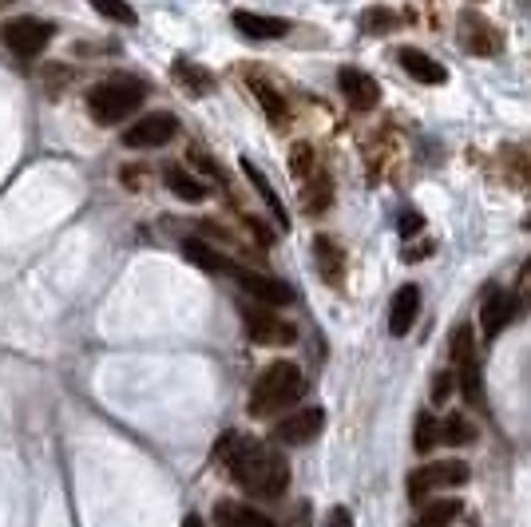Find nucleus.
I'll return each mask as SVG.
<instances>
[{
	"label": "nucleus",
	"mask_w": 531,
	"mask_h": 527,
	"mask_svg": "<svg viewBox=\"0 0 531 527\" xmlns=\"http://www.w3.org/2000/svg\"><path fill=\"white\" fill-rule=\"evenodd\" d=\"M413 444H417L421 456H428V452L440 444V421H436L432 413H421V417H417V436H413Z\"/></svg>",
	"instance_id": "nucleus-28"
},
{
	"label": "nucleus",
	"mask_w": 531,
	"mask_h": 527,
	"mask_svg": "<svg viewBox=\"0 0 531 527\" xmlns=\"http://www.w3.org/2000/svg\"><path fill=\"white\" fill-rule=\"evenodd\" d=\"M175 76L183 80V88H187L191 96H207V92L214 88L211 72H207V68H195L191 60H179V64H175Z\"/></svg>",
	"instance_id": "nucleus-26"
},
{
	"label": "nucleus",
	"mask_w": 531,
	"mask_h": 527,
	"mask_svg": "<svg viewBox=\"0 0 531 527\" xmlns=\"http://www.w3.org/2000/svg\"><path fill=\"white\" fill-rule=\"evenodd\" d=\"M234 28L250 40H278L290 32V20L282 16H258V12H234Z\"/></svg>",
	"instance_id": "nucleus-16"
},
{
	"label": "nucleus",
	"mask_w": 531,
	"mask_h": 527,
	"mask_svg": "<svg viewBox=\"0 0 531 527\" xmlns=\"http://www.w3.org/2000/svg\"><path fill=\"white\" fill-rule=\"evenodd\" d=\"M524 230H531V218H524Z\"/></svg>",
	"instance_id": "nucleus-37"
},
{
	"label": "nucleus",
	"mask_w": 531,
	"mask_h": 527,
	"mask_svg": "<svg viewBox=\"0 0 531 527\" xmlns=\"http://www.w3.org/2000/svg\"><path fill=\"white\" fill-rule=\"evenodd\" d=\"M325 527H353V516H349V508H329V516H325Z\"/></svg>",
	"instance_id": "nucleus-34"
},
{
	"label": "nucleus",
	"mask_w": 531,
	"mask_h": 527,
	"mask_svg": "<svg viewBox=\"0 0 531 527\" xmlns=\"http://www.w3.org/2000/svg\"><path fill=\"white\" fill-rule=\"evenodd\" d=\"M163 183H167V191H171L175 199H183V203H203V199H207V183L195 179L187 167H167V171H163Z\"/></svg>",
	"instance_id": "nucleus-18"
},
{
	"label": "nucleus",
	"mask_w": 531,
	"mask_h": 527,
	"mask_svg": "<svg viewBox=\"0 0 531 527\" xmlns=\"http://www.w3.org/2000/svg\"><path fill=\"white\" fill-rule=\"evenodd\" d=\"M337 88H341L345 104L353 107V111H373V107L381 104L377 80H373L369 72H361V68H341V72H337Z\"/></svg>",
	"instance_id": "nucleus-10"
},
{
	"label": "nucleus",
	"mask_w": 531,
	"mask_h": 527,
	"mask_svg": "<svg viewBox=\"0 0 531 527\" xmlns=\"http://www.w3.org/2000/svg\"><path fill=\"white\" fill-rule=\"evenodd\" d=\"M183 254H187L195 266H203L207 274H234V262H230L226 254H218L214 246L199 242V238H187V242H183Z\"/></svg>",
	"instance_id": "nucleus-20"
},
{
	"label": "nucleus",
	"mask_w": 531,
	"mask_h": 527,
	"mask_svg": "<svg viewBox=\"0 0 531 527\" xmlns=\"http://www.w3.org/2000/svg\"><path fill=\"white\" fill-rule=\"evenodd\" d=\"M452 385H456L452 373H436V381H432V405H444L448 393H452Z\"/></svg>",
	"instance_id": "nucleus-32"
},
{
	"label": "nucleus",
	"mask_w": 531,
	"mask_h": 527,
	"mask_svg": "<svg viewBox=\"0 0 531 527\" xmlns=\"http://www.w3.org/2000/svg\"><path fill=\"white\" fill-rule=\"evenodd\" d=\"M321 428H325V413L321 409H298L294 417H286V421L274 428V436L282 444H310V440L321 436Z\"/></svg>",
	"instance_id": "nucleus-12"
},
{
	"label": "nucleus",
	"mask_w": 531,
	"mask_h": 527,
	"mask_svg": "<svg viewBox=\"0 0 531 527\" xmlns=\"http://www.w3.org/2000/svg\"><path fill=\"white\" fill-rule=\"evenodd\" d=\"M314 262H318V274L329 282V286H341L345 254H341V246H337L329 234H318V238H314Z\"/></svg>",
	"instance_id": "nucleus-17"
},
{
	"label": "nucleus",
	"mask_w": 531,
	"mask_h": 527,
	"mask_svg": "<svg viewBox=\"0 0 531 527\" xmlns=\"http://www.w3.org/2000/svg\"><path fill=\"white\" fill-rule=\"evenodd\" d=\"M214 524L218 527H278L266 512L242 504V500H218L214 504Z\"/></svg>",
	"instance_id": "nucleus-15"
},
{
	"label": "nucleus",
	"mask_w": 531,
	"mask_h": 527,
	"mask_svg": "<svg viewBox=\"0 0 531 527\" xmlns=\"http://www.w3.org/2000/svg\"><path fill=\"white\" fill-rule=\"evenodd\" d=\"M302 393H306L302 369L294 361H274L262 369V377L250 389V417H274L294 401H302Z\"/></svg>",
	"instance_id": "nucleus-2"
},
{
	"label": "nucleus",
	"mask_w": 531,
	"mask_h": 527,
	"mask_svg": "<svg viewBox=\"0 0 531 527\" xmlns=\"http://www.w3.org/2000/svg\"><path fill=\"white\" fill-rule=\"evenodd\" d=\"M440 440L452 444V448H464V444H476V424L468 421L464 413H452L440 421Z\"/></svg>",
	"instance_id": "nucleus-24"
},
{
	"label": "nucleus",
	"mask_w": 531,
	"mask_h": 527,
	"mask_svg": "<svg viewBox=\"0 0 531 527\" xmlns=\"http://www.w3.org/2000/svg\"><path fill=\"white\" fill-rule=\"evenodd\" d=\"M468 357H476L472 329H468V325H456V329H452V361L460 365V361H468Z\"/></svg>",
	"instance_id": "nucleus-30"
},
{
	"label": "nucleus",
	"mask_w": 531,
	"mask_h": 527,
	"mask_svg": "<svg viewBox=\"0 0 531 527\" xmlns=\"http://www.w3.org/2000/svg\"><path fill=\"white\" fill-rule=\"evenodd\" d=\"M417 314H421V290L409 282L393 294V310H389V333L393 337H405L413 325H417Z\"/></svg>",
	"instance_id": "nucleus-13"
},
{
	"label": "nucleus",
	"mask_w": 531,
	"mask_h": 527,
	"mask_svg": "<svg viewBox=\"0 0 531 527\" xmlns=\"http://www.w3.org/2000/svg\"><path fill=\"white\" fill-rule=\"evenodd\" d=\"M468 484V464L460 460H440V464H425L409 476V500L413 504H425L428 496L436 492H448V488H460Z\"/></svg>",
	"instance_id": "nucleus-4"
},
{
	"label": "nucleus",
	"mask_w": 531,
	"mask_h": 527,
	"mask_svg": "<svg viewBox=\"0 0 531 527\" xmlns=\"http://www.w3.org/2000/svg\"><path fill=\"white\" fill-rule=\"evenodd\" d=\"M100 16H107V20H115V24H123V28H131L139 16H135V8L127 4V0H88Z\"/></svg>",
	"instance_id": "nucleus-27"
},
{
	"label": "nucleus",
	"mask_w": 531,
	"mask_h": 527,
	"mask_svg": "<svg viewBox=\"0 0 531 527\" xmlns=\"http://www.w3.org/2000/svg\"><path fill=\"white\" fill-rule=\"evenodd\" d=\"M222 460H226V472L250 492V496H282L290 488V464L282 452H274L270 444L262 440H250V436H226L222 444Z\"/></svg>",
	"instance_id": "nucleus-1"
},
{
	"label": "nucleus",
	"mask_w": 531,
	"mask_h": 527,
	"mask_svg": "<svg viewBox=\"0 0 531 527\" xmlns=\"http://www.w3.org/2000/svg\"><path fill=\"white\" fill-rule=\"evenodd\" d=\"M143 100H147V84L143 80H135V76H107V80H100L88 92V115L100 127H115L127 115H135L143 107Z\"/></svg>",
	"instance_id": "nucleus-3"
},
{
	"label": "nucleus",
	"mask_w": 531,
	"mask_h": 527,
	"mask_svg": "<svg viewBox=\"0 0 531 527\" xmlns=\"http://www.w3.org/2000/svg\"><path fill=\"white\" fill-rule=\"evenodd\" d=\"M421 226H425V218H421V214H417V211H405V214H401V218H397V230H401V238L417 234Z\"/></svg>",
	"instance_id": "nucleus-33"
},
{
	"label": "nucleus",
	"mask_w": 531,
	"mask_h": 527,
	"mask_svg": "<svg viewBox=\"0 0 531 527\" xmlns=\"http://www.w3.org/2000/svg\"><path fill=\"white\" fill-rule=\"evenodd\" d=\"M242 325H246V337L254 345H294L298 341V329L286 317L274 314L270 306H262V302L242 306Z\"/></svg>",
	"instance_id": "nucleus-6"
},
{
	"label": "nucleus",
	"mask_w": 531,
	"mask_h": 527,
	"mask_svg": "<svg viewBox=\"0 0 531 527\" xmlns=\"http://www.w3.org/2000/svg\"><path fill=\"white\" fill-rule=\"evenodd\" d=\"M250 92H254V100L262 104V111L270 115V123H278V127H282V123L290 119V107H286L282 92H278L274 84H266V80H258V76H254V80H250Z\"/></svg>",
	"instance_id": "nucleus-23"
},
{
	"label": "nucleus",
	"mask_w": 531,
	"mask_h": 527,
	"mask_svg": "<svg viewBox=\"0 0 531 527\" xmlns=\"http://www.w3.org/2000/svg\"><path fill=\"white\" fill-rule=\"evenodd\" d=\"M175 135H179V119L167 115V111H155V115H143L139 123H131L123 131V147H131V151H155V147H167Z\"/></svg>",
	"instance_id": "nucleus-7"
},
{
	"label": "nucleus",
	"mask_w": 531,
	"mask_h": 527,
	"mask_svg": "<svg viewBox=\"0 0 531 527\" xmlns=\"http://www.w3.org/2000/svg\"><path fill=\"white\" fill-rule=\"evenodd\" d=\"M516 314H520V298L508 294V290H492V294L484 298V306H480V329H484V337L496 341V337L516 321Z\"/></svg>",
	"instance_id": "nucleus-9"
},
{
	"label": "nucleus",
	"mask_w": 531,
	"mask_h": 527,
	"mask_svg": "<svg viewBox=\"0 0 531 527\" xmlns=\"http://www.w3.org/2000/svg\"><path fill=\"white\" fill-rule=\"evenodd\" d=\"M460 512H464V504L460 500H432L425 512H421V520L417 527H448L460 520Z\"/></svg>",
	"instance_id": "nucleus-25"
},
{
	"label": "nucleus",
	"mask_w": 531,
	"mask_h": 527,
	"mask_svg": "<svg viewBox=\"0 0 531 527\" xmlns=\"http://www.w3.org/2000/svg\"><path fill=\"white\" fill-rule=\"evenodd\" d=\"M460 44H464L468 52H476V56H496L500 44H504V36H500L496 24H488L480 12H464V16H460Z\"/></svg>",
	"instance_id": "nucleus-11"
},
{
	"label": "nucleus",
	"mask_w": 531,
	"mask_h": 527,
	"mask_svg": "<svg viewBox=\"0 0 531 527\" xmlns=\"http://www.w3.org/2000/svg\"><path fill=\"white\" fill-rule=\"evenodd\" d=\"M123 187H131V191H135V187H139V171H131V167H127V171H123Z\"/></svg>",
	"instance_id": "nucleus-35"
},
{
	"label": "nucleus",
	"mask_w": 531,
	"mask_h": 527,
	"mask_svg": "<svg viewBox=\"0 0 531 527\" xmlns=\"http://www.w3.org/2000/svg\"><path fill=\"white\" fill-rule=\"evenodd\" d=\"M397 64H401L417 84H428V88H436V84L448 80V68L436 64V60H432L428 52H421V48H401V52H397Z\"/></svg>",
	"instance_id": "nucleus-14"
},
{
	"label": "nucleus",
	"mask_w": 531,
	"mask_h": 527,
	"mask_svg": "<svg viewBox=\"0 0 531 527\" xmlns=\"http://www.w3.org/2000/svg\"><path fill=\"white\" fill-rule=\"evenodd\" d=\"M290 171H294V179H302V183L318 171V163H314V147H310V143H294V151H290Z\"/></svg>",
	"instance_id": "nucleus-29"
},
{
	"label": "nucleus",
	"mask_w": 531,
	"mask_h": 527,
	"mask_svg": "<svg viewBox=\"0 0 531 527\" xmlns=\"http://www.w3.org/2000/svg\"><path fill=\"white\" fill-rule=\"evenodd\" d=\"M254 302H262V306H270V310H278V306H290L294 302V286H286L282 278H274V274H258V270H246V266H234V274H230Z\"/></svg>",
	"instance_id": "nucleus-8"
},
{
	"label": "nucleus",
	"mask_w": 531,
	"mask_h": 527,
	"mask_svg": "<svg viewBox=\"0 0 531 527\" xmlns=\"http://www.w3.org/2000/svg\"><path fill=\"white\" fill-rule=\"evenodd\" d=\"M456 389H460V397L472 409H484V377H480V361L476 357H468V361L456 365Z\"/></svg>",
	"instance_id": "nucleus-19"
},
{
	"label": "nucleus",
	"mask_w": 531,
	"mask_h": 527,
	"mask_svg": "<svg viewBox=\"0 0 531 527\" xmlns=\"http://www.w3.org/2000/svg\"><path fill=\"white\" fill-rule=\"evenodd\" d=\"M187 527H203V524H199V520H195V516H191V520H187Z\"/></svg>",
	"instance_id": "nucleus-36"
},
{
	"label": "nucleus",
	"mask_w": 531,
	"mask_h": 527,
	"mask_svg": "<svg viewBox=\"0 0 531 527\" xmlns=\"http://www.w3.org/2000/svg\"><path fill=\"white\" fill-rule=\"evenodd\" d=\"M242 171H246V179H250V187H254V191H258V195L266 199V207H270V214L278 218V226H282V230H290V214H286V207H282V199L274 195V187L266 183V175H262V171H258V167H254L250 159H242Z\"/></svg>",
	"instance_id": "nucleus-22"
},
{
	"label": "nucleus",
	"mask_w": 531,
	"mask_h": 527,
	"mask_svg": "<svg viewBox=\"0 0 531 527\" xmlns=\"http://www.w3.org/2000/svg\"><path fill=\"white\" fill-rule=\"evenodd\" d=\"M52 36H56V28H52L48 20H36V16H16V20H8V24L0 28L4 48L16 52V56H24V60L40 56V52L52 44Z\"/></svg>",
	"instance_id": "nucleus-5"
},
{
	"label": "nucleus",
	"mask_w": 531,
	"mask_h": 527,
	"mask_svg": "<svg viewBox=\"0 0 531 527\" xmlns=\"http://www.w3.org/2000/svg\"><path fill=\"white\" fill-rule=\"evenodd\" d=\"M329 203H333V183H329L325 171H314V175L302 183V207H306V214H325L329 211Z\"/></svg>",
	"instance_id": "nucleus-21"
},
{
	"label": "nucleus",
	"mask_w": 531,
	"mask_h": 527,
	"mask_svg": "<svg viewBox=\"0 0 531 527\" xmlns=\"http://www.w3.org/2000/svg\"><path fill=\"white\" fill-rule=\"evenodd\" d=\"M393 24H397V16H393L389 8H369V12L361 16V28H365V32H389Z\"/></svg>",
	"instance_id": "nucleus-31"
}]
</instances>
